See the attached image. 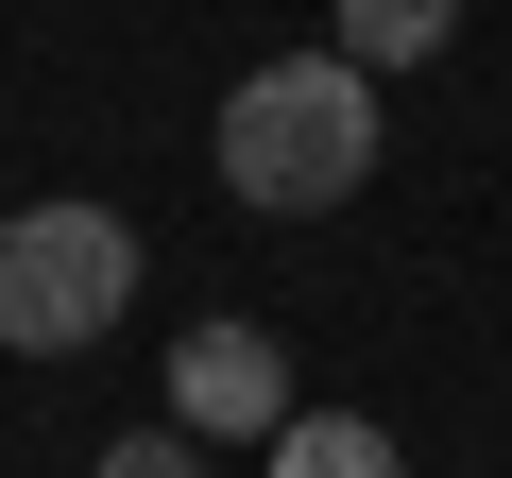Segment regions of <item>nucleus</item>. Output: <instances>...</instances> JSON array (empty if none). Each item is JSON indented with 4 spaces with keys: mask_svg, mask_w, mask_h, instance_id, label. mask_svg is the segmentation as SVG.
I'll list each match as a JSON object with an SVG mask.
<instances>
[{
    "mask_svg": "<svg viewBox=\"0 0 512 478\" xmlns=\"http://www.w3.org/2000/svg\"><path fill=\"white\" fill-rule=\"evenodd\" d=\"M444 35H461V0H342V35H325V52H359V69H427Z\"/></svg>",
    "mask_w": 512,
    "mask_h": 478,
    "instance_id": "5",
    "label": "nucleus"
},
{
    "mask_svg": "<svg viewBox=\"0 0 512 478\" xmlns=\"http://www.w3.org/2000/svg\"><path fill=\"white\" fill-rule=\"evenodd\" d=\"M291 410H308V393H291V342H274V325H222V308H205V325L171 342V427H188V444H274Z\"/></svg>",
    "mask_w": 512,
    "mask_h": 478,
    "instance_id": "3",
    "label": "nucleus"
},
{
    "mask_svg": "<svg viewBox=\"0 0 512 478\" xmlns=\"http://www.w3.org/2000/svg\"><path fill=\"white\" fill-rule=\"evenodd\" d=\"M137 308V222L120 205H0V359H86Z\"/></svg>",
    "mask_w": 512,
    "mask_h": 478,
    "instance_id": "2",
    "label": "nucleus"
},
{
    "mask_svg": "<svg viewBox=\"0 0 512 478\" xmlns=\"http://www.w3.org/2000/svg\"><path fill=\"white\" fill-rule=\"evenodd\" d=\"M205 154H222V205H256V222H325V205L376 188L393 120H376V69H359V52H274V69L222 86Z\"/></svg>",
    "mask_w": 512,
    "mask_h": 478,
    "instance_id": "1",
    "label": "nucleus"
},
{
    "mask_svg": "<svg viewBox=\"0 0 512 478\" xmlns=\"http://www.w3.org/2000/svg\"><path fill=\"white\" fill-rule=\"evenodd\" d=\"M86 478H205V444H188V427H120Z\"/></svg>",
    "mask_w": 512,
    "mask_h": 478,
    "instance_id": "6",
    "label": "nucleus"
},
{
    "mask_svg": "<svg viewBox=\"0 0 512 478\" xmlns=\"http://www.w3.org/2000/svg\"><path fill=\"white\" fill-rule=\"evenodd\" d=\"M256 461H274V478H410V444H393L376 410H291Z\"/></svg>",
    "mask_w": 512,
    "mask_h": 478,
    "instance_id": "4",
    "label": "nucleus"
}]
</instances>
